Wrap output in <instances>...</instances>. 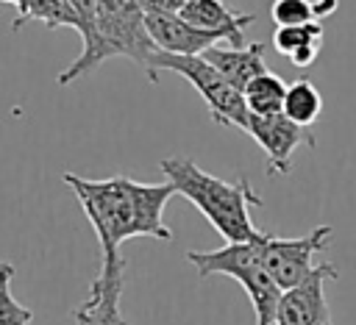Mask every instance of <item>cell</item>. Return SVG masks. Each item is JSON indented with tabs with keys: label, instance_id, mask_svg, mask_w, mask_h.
<instances>
[{
	"label": "cell",
	"instance_id": "cell-1",
	"mask_svg": "<svg viewBox=\"0 0 356 325\" xmlns=\"http://www.w3.org/2000/svg\"><path fill=\"white\" fill-rule=\"evenodd\" d=\"M61 178L92 222L103 261L120 258V244L134 236H153L161 242L172 239V231L164 222V206L178 192L170 181L139 183L125 175L89 181L75 172H64Z\"/></svg>",
	"mask_w": 356,
	"mask_h": 325
},
{
	"label": "cell",
	"instance_id": "cell-2",
	"mask_svg": "<svg viewBox=\"0 0 356 325\" xmlns=\"http://www.w3.org/2000/svg\"><path fill=\"white\" fill-rule=\"evenodd\" d=\"M159 167L164 178L175 186V192L186 197L228 244L250 242L259 233V228L250 219V206H261L264 200L253 192L248 178L222 181L184 156L161 158Z\"/></svg>",
	"mask_w": 356,
	"mask_h": 325
},
{
	"label": "cell",
	"instance_id": "cell-3",
	"mask_svg": "<svg viewBox=\"0 0 356 325\" xmlns=\"http://www.w3.org/2000/svg\"><path fill=\"white\" fill-rule=\"evenodd\" d=\"M81 42H83V50L64 72H58V78H56L58 86L72 83L75 78L100 67L111 56L131 58L136 67H142L147 81H153V83L159 81L150 67L153 53L159 47L153 44V39L147 33L145 11H142L139 0H97L95 19H92L89 31L81 36Z\"/></svg>",
	"mask_w": 356,
	"mask_h": 325
},
{
	"label": "cell",
	"instance_id": "cell-4",
	"mask_svg": "<svg viewBox=\"0 0 356 325\" xmlns=\"http://www.w3.org/2000/svg\"><path fill=\"white\" fill-rule=\"evenodd\" d=\"M259 233L250 242H234V244L225 242L217 250H186V261L197 269L200 278H209V275L234 278L250 297L256 325H273L275 311H278V300L284 292L278 289V283L264 269L259 242H256Z\"/></svg>",
	"mask_w": 356,
	"mask_h": 325
},
{
	"label": "cell",
	"instance_id": "cell-5",
	"mask_svg": "<svg viewBox=\"0 0 356 325\" xmlns=\"http://www.w3.org/2000/svg\"><path fill=\"white\" fill-rule=\"evenodd\" d=\"M153 75L159 78V69H170V72H178L181 78H186L197 94L203 97V103L209 106V114L217 125H225V128H239L245 131L248 128V106H245V97L239 89H234L203 56H172V53H161L156 50L153 53Z\"/></svg>",
	"mask_w": 356,
	"mask_h": 325
},
{
	"label": "cell",
	"instance_id": "cell-6",
	"mask_svg": "<svg viewBox=\"0 0 356 325\" xmlns=\"http://www.w3.org/2000/svg\"><path fill=\"white\" fill-rule=\"evenodd\" d=\"M331 233H334L331 225H317L306 236H295V239L273 236V233H264V231L259 233L256 242H259L264 269L270 272V278L278 283L281 292H289V289L306 283L317 272V267L323 261L314 264V258L328 250Z\"/></svg>",
	"mask_w": 356,
	"mask_h": 325
},
{
	"label": "cell",
	"instance_id": "cell-7",
	"mask_svg": "<svg viewBox=\"0 0 356 325\" xmlns=\"http://www.w3.org/2000/svg\"><path fill=\"white\" fill-rule=\"evenodd\" d=\"M245 133L259 142L267 156V175H286L292 167V153L306 144L314 147V136L309 128L292 122L286 114H250Z\"/></svg>",
	"mask_w": 356,
	"mask_h": 325
},
{
	"label": "cell",
	"instance_id": "cell-8",
	"mask_svg": "<svg viewBox=\"0 0 356 325\" xmlns=\"http://www.w3.org/2000/svg\"><path fill=\"white\" fill-rule=\"evenodd\" d=\"M325 281H337V267L331 261H323L306 283L281 294L273 325H334L323 289Z\"/></svg>",
	"mask_w": 356,
	"mask_h": 325
},
{
	"label": "cell",
	"instance_id": "cell-9",
	"mask_svg": "<svg viewBox=\"0 0 356 325\" xmlns=\"http://www.w3.org/2000/svg\"><path fill=\"white\" fill-rule=\"evenodd\" d=\"M145 25L153 44L161 53H172V56H203L209 47L225 42L222 33L203 31L186 22L178 11H145Z\"/></svg>",
	"mask_w": 356,
	"mask_h": 325
},
{
	"label": "cell",
	"instance_id": "cell-10",
	"mask_svg": "<svg viewBox=\"0 0 356 325\" xmlns=\"http://www.w3.org/2000/svg\"><path fill=\"white\" fill-rule=\"evenodd\" d=\"M178 14L186 22H192V25H197L203 31L222 33L231 47H242L245 44V28L256 19L253 14L234 11L222 0H184Z\"/></svg>",
	"mask_w": 356,
	"mask_h": 325
},
{
	"label": "cell",
	"instance_id": "cell-11",
	"mask_svg": "<svg viewBox=\"0 0 356 325\" xmlns=\"http://www.w3.org/2000/svg\"><path fill=\"white\" fill-rule=\"evenodd\" d=\"M122 275H125V258H114V261H103L100 275L92 281V289L83 306L89 308L95 325H128L120 314Z\"/></svg>",
	"mask_w": 356,
	"mask_h": 325
},
{
	"label": "cell",
	"instance_id": "cell-12",
	"mask_svg": "<svg viewBox=\"0 0 356 325\" xmlns=\"http://www.w3.org/2000/svg\"><path fill=\"white\" fill-rule=\"evenodd\" d=\"M203 58L234 86V89H245L256 75H261L264 67V44L261 42H250L242 47H209L203 53Z\"/></svg>",
	"mask_w": 356,
	"mask_h": 325
},
{
	"label": "cell",
	"instance_id": "cell-13",
	"mask_svg": "<svg viewBox=\"0 0 356 325\" xmlns=\"http://www.w3.org/2000/svg\"><path fill=\"white\" fill-rule=\"evenodd\" d=\"M11 3L17 8L14 31H19L25 22H42L47 28H75L78 31V14L70 0H0Z\"/></svg>",
	"mask_w": 356,
	"mask_h": 325
},
{
	"label": "cell",
	"instance_id": "cell-14",
	"mask_svg": "<svg viewBox=\"0 0 356 325\" xmlns=\"http://www.w3.org/2000/svg\"><path fill=\"white\" fill-rule=\"evenodd\" d=\"M284 94H286V83L264 69L261 75H256L245 89H242V97H245V106L250 114H284Z\"/></svg>",
	"mask_w": 356,
	"mask_h": 325
},
{
	"label": "cell",
	"instance_id": "cell-15",
	"mask_svg": "<svg viewBox=\"0 0 356 325\" xmlns=\"http://www.w3.org/2000/svg\"><path fill=\"white\" fill-rule=\"evenodd\" d=\"M323 111V97L317 92V86L309 81V78H298L295 83L286 86V94H284V114L303 125V128H312L317 122Z\"/></svg>",
	"mask_w": 356,
	"mask_h": 325
},
{
	"label": "cell",
	"instance_id": "cell-16",
	"mask_svg": "<svg viewBox=\"0 0 356 325\" xmlns=\"http://www.w3.org/2000/svg\"><path fill=\"white\" fill-rule=\"evenodd\" d=\"M323 39V22H306V25H286V28H275L273 33V44L281 56H292L298 53L300 47H309V44H320Z\"/></svg>",
	"mask_w": 356,
	"mask_h": 325
},
{
	"label": "cell",
	"instance_id": "cell-17",
	"mask_svg": "<svg viewBox=\"0 0 356 325\" xmlns=\"http://www.w3.org/2000/svg\"><path fill=\"white\" fill-rule=\"evenodd\" d=\"M270 17H273L275 28L314 22L312 0H273V6H270Z\"/></svg>",
	"mask_w": 356,
	"mask_h": 325
},
{
	"label": "cell",
	"instance_id": "cell-18",
	"mask_svg": "<svg viewBox=\"0 0 356 325\" xmlns=\"http://www.w3.org/2000/svg\"><path fill=\"white\" fill-rule=\"evenodd\" d=\"M8 281H11V278H8ZM8 281L0 283V325H31L33 311H31L28 306H22V303L11 294Z\"/></svg>",
	"mask_w": 356,
	"mask_h": 325
},
{
	"label": "cell",
	"instance_id": "cell-19",
	"mask_svg": "<svg viewBox=\"0 0 356 325\" xmlns=\"http://www.w3.org/2000/svg\"><path fill=\"white\" fill-rule=\"evenodd\" d=\"M142 11H181L184 0H139Z\"/></svg>",
	"mask_w": 356,
	"mask_h": 325
},
{
	"label": "cell",
	"instance_id": "cell-20",
	"mask_svg": "<svg viewBox=\"0 0 356 325\" xmlns=\"http://www.w3.org/2000/svg\"><path fill=\"white\" fill-rule=\"evenodd\" d=\"M317 53H320V44H309V47H300L298 53H292L289 61H292L295 67H309V64L317 58Z\"/></svg>",
	"mask_w": 356,
	"mask_h": 325
},
{
	"label": "cell",
	"instance_id": "cell-21",
	"mask_svg": "<svg viewBox=\"0 0 356 325\" xmlns=\"http://www.w3.org/2000/svg\"><path fill=\"white\" fill-rule=\"evenodd\" d=\"M337 8H339V0H312V11H314V19L317 22H323L325 17H331Z\"/></svg>",
	"mask_w": 356,
	"mask_h": 325
},
{
	"label": "cell",
	"instance_id": "cell-22",
	"mask_svg": "<svg viewBox=\"0 0 356 325\" xmlns=\"http://www.w3.org/2000/svg\"><path fill=\"white\" fill-rule=\"evenodd\" d=\"M72 317H75V325H95V319H92V314H89V308L81 303L75 311H72Z\"/></svg>",
	"mask_w": 356,
	"mask_h": 325
},
{
	"label": "cell",
	"instance_id": "cell-23",
	"mask_svg": "<svg viewBox=\"0 0 356 325\" xmlns=\"http://www.w3.org/2000/svg\"><path fill=\"white\" fill-rule=\"evenodd\" d=\"M8 278H14V267L11 264H0V283L8 281Z\"/></svg>",
	"mask_w": 356,
	"mask_h": 325
}]
</instances>
